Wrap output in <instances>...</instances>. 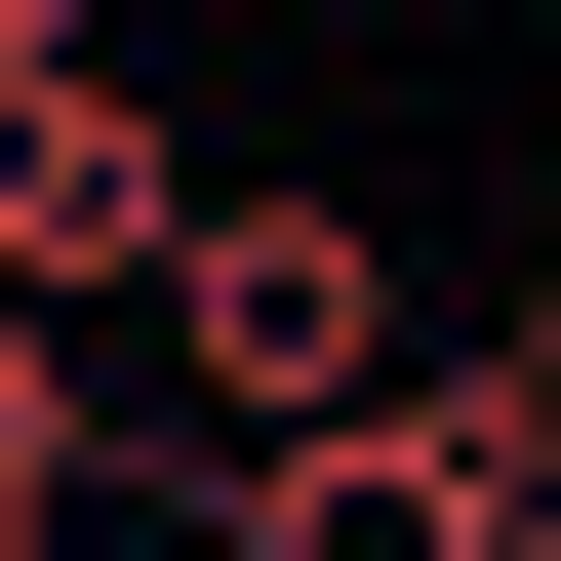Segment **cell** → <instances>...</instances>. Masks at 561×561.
Segmentation results:
<instances>
[{
    "label": "cell",
    "mask_w": 561,
    "mask_h": 561,
    "mask_svg": "<svg viewBox=\"0 0 561 561\" xmlns=\"http://www.w3.org/2000/svg\"><path fill=\"white\" fill-rule=\"evenodd\" d=\"M161 241H201V121L121 41H0V280L41 321H161Z\"/></svg>",
    "instance_id": "3"
},
{
    "label": "cell",
    "mask_w": 561,
    "mask_h": 561,
    "mask_svg": "<svg viewBox=\"0 0 561 561\" xmlns=\"http://www.w3.org/2000/svg\"><path fill=\"white\" fill-rule=\"evenodd\" d=\"M161 522L201 561H561V362H401V401H321V442H201Z\"/></svg>",
    "instance_id": "1"
},
{
    "label": "cell",
    "mask_w": 561,
    "mask_h": 561,
    "mask_svg": "<svg viewBox=\"0 0 561 561\" xmlns=\"http://www.w3.org/2000/svg\"><path fill=\"white\" fill-rule=\"evenodd\" d=\"M0 522H121V401H81V321L0 280Z\"/></svg>",
    "instance_id": "4"
},
{
    "label": "cell",
    "mask_w": 561,
    "mask_h": 561,
    "mask_svg": "<svg viewBox=\"0 0 561 561\" xmlns=\"http://www.w3.org/2000/svg\"><path fill=\"white\" fill-rule=\"evenodd\" d=\"M522 241H561V201H522Z\"/></svg>",
    "instance_id": "7"
},
{
    "label": "cell",
    "mask_w": 561,
    "mask_h": 561,
    "mask_svg": "<svg viewBox=\"0 0 561 561\" xmlns=\"http://www.w3.org/2000/svg\"><path fill=\"white\" fill-rule=\"evenodd\" d=\"M0 561H201V522H161V481H121V522H0Z\"/></svg>",
    "instance_id": "5"
},
{
    "label": "cell",
    "mask_w": 561,
    "mask_h": 561,
    "mask_svg": "<svg viewBox=\"0 0 561 561\" xmlns=\"http://www.w3.org/2000/svg\"><path fill=\"white\" fill-rule=\"evenodd\" d=\"M0 41H121V0H0Z\"/></svg>",
    "instance_id": "6"
},
{
    "label": "cell",
    "mask_w": 561,
    "mask_h": 561,
    "mask_svg": "<svg viewBox=\"0 0 561 561\" xmlns=\"http://www.w3.org/2000/svg\"><path fill=\"white\" fill-rule=\"evenodd\" d=\"M161 362H201V442H321V401H401L442 321H401V241L321 161H201V241H161Z\"/></svg>",
    "instance_id": "2"
}]
</instances>
